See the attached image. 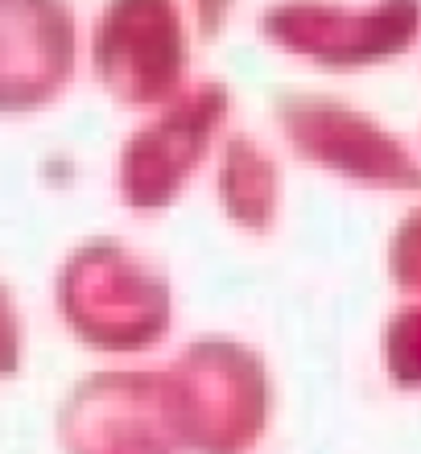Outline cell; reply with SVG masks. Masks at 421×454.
<instances>
[{
	"label": "cell",
	"mask_w": 421,
	"mask_h": 454,
	"mask_svg": "<svg viewBox=\"0 0 421 454\" xmlns=\"http://www.w3.org/2000/svg\"><path fill=\"white\" fill-rule=\"evenodd\" d=\"M58 298L71 331L96 347H144L161 339L169 318L166 286L112 239H96L74 252L62 269Z\"/></svg>",
	"instance_id": "3"
},
{
	"label": "cell",
	"mask_w": 421,
	"mask_h": 454,
	"mask_svg": "<svg viewBox=\"0 0 421 454\" xmlns=\"http://www.w3.org/2000/svg\"><path fill=\"white\" fill-rule=\"evenodd\" d=\"M153 376H96L74 393L62 430L74 454H161Z\"/></svg>",
	"instance_id": "8"
},
{
	"label": "cell",
	"mask_w": 421,
	"mask_h": 454,
	"mask_svg": "<svg viewBox=\"0 0 421 454\" xmlns=\"http://www.w3.org/2000/svg\"><path fill=\"white\" fill-rule=\"evenodd\" d=\"M17 368V314H12L9 294L0 289V372Z\"/></svg>",
	"instance_id": "10"
},
{
	"label": "cell",
	"mask_w": 421,
	"mask_h": 454,
	"mask_svg": "<svg viewBox=\"0 0 421 454\" xmlns=\"http://www.w3.org/2000/svg\"><path fill=\"white\" fill-rule=\"evenodd\" d=\"M174 405L191 442L203 450H236L248 446L265 413V376L248 351L231 343L194 347L178 372Z\"/></svg>",
	"instance_id": "6"
},
{
	"label": "cell",
	"mask_w": 421,
	"mask_h": 454,
	"mask_svg": "<svg viewBox=\"0 0 421 454\" xmlns=\"http://www.w3.org/2000/svg\"><path fill=\"white\" fill-rule=\"evenodd\" d=\"M228 104L231 99L223 83H194L182 87L153 124L136 129L121 153L124 203L136 211H157L174 203L215 141Z\"/></svg>",
	"instance_id": "4"
},
{
	"label": "cell",
	"mask_w": 421,
	"mask_h": 454,
	"mask_svg": "<svg viewBox=\"0 0 421 454\" xmlns=\"http://www.w3.org/2000/svg\"><path fill=\"white\" fill-rule=\"evenodd\" d=\"M261 34L314 67L360 71L413 50L421 34V0H277L261 12Z\"/></svg>",
	"instance_id": "1"
},
{
	"label": "cell",
	"mask_w": 421,
	"mask_h": 454,
	"mask_svg": "<svg viewBox=\"0 0 421 454\" xmlns=\"http://www.w3.org/2000/svg\"><path fill=\"white\" fill-rule=\"evenodd\" d=\"M96 79L133 108L166 104L186 83L191 42L178 0H108L91 37Z\"/></svg>",
	"instance_id": "2"
},
{
	"label": "cell",
	"mask_w": 421,
	"mask_h": 454,
	"mask_svg": "<svg viewBox=\"0 0 421 454\" xmlns=\"http://www.w3.org/2000/svg\"><path fill=\"white\" fill-rule=\"evenodd\" d=\"M219 186H223V207L231 219L248 227H265L273 207H277V166L253 137H231L223 149V169H219Z\"/></svg>",
	"instance_id": "9"
},
{
	"label": "cell",
	"mask_w": 421,
	"mask_h": 454,
	"mask_svg": "<svg viewBox=\"0 0 421 454\" xmlns=\"http://www.w3.org/2000/svg\"><path fill=\"white\" fill-rule=\"evenodd\" d=\"M194 12H199V25H203V34L215 37L219 29H223V21H228L231 0H194Z\"/></svg>",
	"instance_id": "11"
},
{
	"label": "cell",
	"mask_w": 421,
	"mask_h": 454,
	"mask_svg": "<svg viewBox=\"0 0 421 454\" xmlns=\"http://www.w3.org/2000/svg\"><path fill=\"white\" fill-rule=\"evenodd\" d=\"M74 12L66 0H0V112H37L74 74Z\"/></svg>",
	"instance_id": "7"
},
{
	"label": "cell",
	"mask_w": 421,
	"mask_h": 454,
	"mask_svg": "<svg viewBox=\"0 0 421 454\" xmlns=\"http://www.w3.org/2000/svg\"><path fill=\"white\" fill-rule=\"evenodd\" d=\"M277 116L289 145L306 161H318L351 182L421 186V166L401 149L397 137H388L372 116L355 112L351 104L314 91H289L281 96Z\"/></svg>",
	"instance_id": "5"
}]
</instances>
